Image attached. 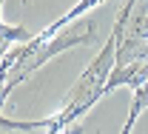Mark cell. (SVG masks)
<instances>
[{"label": "cell", "instance_id": "obj_2", "mask_svg": "<svg viewBox=\"0 0 148 134\" xmlns=\"http://www.w3.org/2000/svg\"><path fill=\"white\" fill-rule=\"evenodd\" d=\"M77 43H83V46L94 43V20H88L83 29H80V26H66L54 40H46V43H23L17 49H12V52L3 57V74L9 77V80L3 83V97L9 94L20 80H26L34 69H40L46 60H51L54 54L71 49Z\"/></svg>", "mask_w": 148, "mask_h": 134}, {"label": "cell", "instance_id": "obj_1", "mask_svg": "<svg viewBox=\"0 0 148 134\" xmlns=\"http://www.w3.org/2000/svg\"><path fill=\"white\" fill-rule=\"evenodd\" d=\"M134 3H137V0H125V6L120 9L117 23H114V29H111L106 46H103V52H100L97 60L80 74V80L74 83L69 100L63 103V109H60L54 117H49V120H37V123H12V120H3V131L46 129L49 134H63L66 129H71L74 120H77L80 114H86L94 103L106 94V86H108V80H111V71H114V66H117V46H120V37H123V29H125V23H128V17H131Z\"/></svg>", "mask_w": 148, "mask_h": 134}, {"label": "cell", "instance_id": "obj_3", "mask_svg": "<svg viewBox=\"0 0 148 134\" xmlns=\"http://www.w3.org/2000/svg\"><path fill=\"white\" fill-rule=\"evenodd\" d=\"M100 3H106V0H80V3L74 6L71 12H66V14H63L60 20H54V26H49L46 32H40V34H37V37H32L29 43H46V40L57 37V34H60V32H63L66 26H71V23H74L77 17H83L86 12H91L94 6H100Z\"/></svg>", "mask_w": 148, "mask_h": 134}, {"label": "cell", "instance_id": "obj_4", "mask_svg": "<svg viewBox=\"0 0 148 134\" xmlns=\"http://www.w3.org/2000/svg\"><path fill=\"white\" fill-rule=\"evenodd\" d=\"M148 106V80L143 86H137L134 89V103H131V111H128V120H125V126H123V134H131L134 129V123H137V117L143 114V109Z\"/></svg>", "mask_w": 148, "mask_h": 134}, {"label": "cell", "instance_id": "obj_5", "mask_svg": "<svg viewBox=\"0 0 148 134\" xmlns=\"http://www.w3.org/2000/svg\"><path fill=\"white\" fill-rule=\"evenodd\" d=\"M3 40H6V43H17V40H26V43H29V32H26V29H23V26H12V29H9V26H6V29H3Z\"/></svg>", "mask_w": 148, "mask_h": 134}, {"label": "cell", "instance_id": "obj_6", "mask_svg": "<svg viewBox=\"0 0 148 134\" xmlns=\"http://www.w3.org/2000/svg\"><path fill=\"white\" fill-rule=\"evenodd\" d=\"M63 134H80V126H77V129H74V126H71V129H66V131H63Z\"/></svg>", "mask_w": 148, "mask_h": 134}]
</instances>
